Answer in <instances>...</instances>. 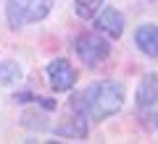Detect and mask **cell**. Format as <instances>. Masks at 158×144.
<instances>
[{"instance_id":"obj_1","label":"cell","mask_w":158,"mask_h":144,"mask_svg":"<svg viewBox=\"0 0 158 144\" xmlns=\"http://www.w3.org/2000/svg\"><path fill=\"white\" fill-rule=\"evenodd\" d=\"M124 105V87L118 81H103L95 84V94H92V102H90V115L95 121H106V118L116 115Z\"/></svg>"},{"instance_id":"obj_2","label":"cell","mask_w":158,"mask_h":144,"mask_svg":"<svg viewBox=\"0 0 158 144\" xmlns=\"http://www.w3.org/2000/svg\"><path fill=\"white\" fill-rule=\"evenodd\" d=\"M53 0H8L6 3V16L13 29H21L27 24L42 21L50 13Z\"/></svg>"},{"instance_id":"obj_3","label":"cell","mask_w":158,"mask_h":144,"mask_svg":"<svg viewBox=\"0 0 158 144\" xmlns=\"http://www.w3.org/2000/svg\"><path fill=\"white\" fill-rule=\"evenodd\" d=\"M74 50H77L79 60L92 68V66H98V63H103L108 58L111 47H108V42L100 34H82V37H77V42H74Z\"/></svg>"},{"instance_id":"obj_4","label":"cell","mask_w":158,"mask_h":144,"mask_svg":"<svg viewBox=\"0 0 158 144\" xmlns=\"http://www.w3.org/2000/svg\"><path fill=\"white\" fill-rule=\"evenodd\" d=\"M48 76H50V87L53 92H69V89L77 84V71L71 68V63L56 58V60L48 66Z\"/></svg>"},{"instance_id":"obj_5","label":"cell","mask_w":158,"mask_h":144,"mask_svg":"<svg viewBox=\"0 0 158 144\" xmlns=\"http://www.w3.org/2000/svg\"><path fill=\"white\" fill-rule=\"evenodd\" d=\"M95 29L98 32H106L108 37H121V32H124V16L116 11L113 6H106V8H100L98 11V16H95Z\"/></svg>"},{"instance_id":"obj_6","label":"cell","mask_w":158,"mask_h":144,"mask_svg":"<svg viewBox=\"0 0 158 144\" xmlns=\"http://www.w3.org/2000/svg\"><path fill=\"white\" fill-rule=\"evenodd\" d=\"M135 45L148 58H158V24H142V26H137Z\"/></svg>"},{"instance_id":"obj_7","label":"cell","mask_w":158,"mask_h":144,"mask_svg":"<svg viewBox=\"0 0 158 144\" xmlns=\"http://www.w3.org/2000/svg\"><path fill=\"white\" fill-rule=\"evenodd\" d=\"M56 134L63 136V139H85L87 136V121H85V115L77 113V115L69 118L66 123H61V126L56 128Z\"/></svg>"},{"instance_id":"obj_8","label":"cell","mask_w":158,"mask_h":144,"mask_svg":"<svg viewBox=\"0 0 158 144\" xmlns=\"http://www.w3.org/2000/svg\"><path fill=\"white\" fill-rule=\"evenodd\" d=\"M156 100H158V76L148 73L140 81V87H137V105L145 107V105H153Z\"/></svg>"},{"instance_id":"obj_9","label":"cell","mask_w":158,"mask_h":144,"mask_svg":"<svg viewBox=\"0 0 158 144\" xmlns=\"http://www.w3.org/2000/svg\"><path fill=\"white\" fill-rule=\"evenodd\" d=\"M92 94H95V84H92V87H87L85 92H77V94L71 97V110H74V113H82V115H85V113L90 110Z\"/></svg>"},{"instance_id":"obj_10","label":"cell","mask_w":158,"mask_h":144,"mask_svg":"<svg viewBox=\"0 0 158 144\" xmlns=\"http://www.w3.org/2000/svg\"><path fill=\"white\" fill-rule=\"evenodd\" d=\"M100 8H103L100 0H77V3H74V13H77L79 18H92Z\"/></svg>"},{"instance_id":"obj_11","label":"cell","mask_w":158,"mask_h":144,"mask_svg":"<svg viewBox=\"0 0 158 144\" xmlns=\"http://www.w3.org/2000/svg\"><path fill=\"white\" fill-rule=\"evenodd\" d=\"M19 76H21L19 63H3L0 66V84H13V81H19Z\"/></svg>"},{"instance_id":"obj_12","label":"cell","mask_w":158,"mask_h":144,"mask_svg":"<svg viewBox=\"0 0 158 144\" xmlns=\"http://www.w3.org/2000/svg\"><path fill=\"white\" fill-rule=\"evenodd\" d=\"M13 100H16L19 105H21V102H29V100H34V94L29 92V89H24V92H16V94H13Z\"/></svg>"},{"instance_id":"obj_13","label":"cell","mask_w":158,"mask_h":144,"mask_svg":"<svg viewBox=\"0 0 158 144\" xmlns=\"http://www.w3.org/2000/svg\"><path fill=\"white\" fill-rule=\"evenodd\" d=\"M40 107H45V110H56V102H53V100H42V97H40Z\"/></svg>"}]
</instances>
